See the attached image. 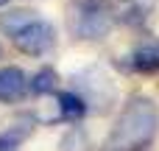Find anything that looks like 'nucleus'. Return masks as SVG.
Instances as JSON below:
<instances>
[{
  "mask_svg": "<svg viewBox=\"0 0 159 151\" xmlns=\"http://www.w3.org/2000/svg\"><path fill=\"white\" fill-rule=\"evenodd\" d=\"M28 95V76L25 70L8 64L0 67V104H17Z\"/></svg>",
  "mask_w": 159,
  "mask_h": 151,
  "instance_id": "obj_5",
  "label": "nucleus"
},
{
  "mask_svg": "<svg viewBox=\"0 0 159 151\" xmlns=\"http://www.w3.org/2000/svg\"><path fill=\"white\" fill-rule=\"evenodd\" d=\"M6 3H8V0H0V8H3V6H6Z\"/></svg>",
  "mask_w": 159,
  "mask_h": 151,
  "instance_id": "obj_12",
  "label": "nucleus"
},
{
  "mask_svg": "<svg viewBox=\"0 0 159 151\" xmlns=\"http://www.w3.org/2000/svg\"><path fill=\"white\" fill-rule=\"evenodd\" d=\"M159 132V106L148 95H131L115 118L101 151H143Z\"/></svg>",
  "mask_w": 159,
  "mask_h": 151,
  "instance_id": "obj_1",
  "label": "nucleus"
},
{
  "mask_svg": "<svg viewBox=\"0 0 159 151\" xmlns=\"http://www.w3.org/2000/svg\"><path fill=\"white\" fill-rule=\"evenodd\" d=\"M0 56H3V45H0Z\"/></svg>",
  "mask_w": 159,
  "mask_h": 151,
  "instance_id": "obj_13",
  "label": "nucleus"
},
{
  "mask_svg": "<svg viewBox=\"0 0 159 151\" xmlns=\"http://www.w3.org/2000/svg\"><path fill=\"white\" fill-rule=\"evenodd\" d=\"M53 106H56L53 120H70V123L81 120V118L89 112V109H87V104H84V98H81L78 92H73V90H67V92H56Z\"/></svg>",
  "mask_w": 159,
  "mask_h": 151,
  "instance_id": "obj_7",
  "label": "nucleus"
},
{
  "mask_svg": "<svg viewBox=\"0 0 159 151\" xmlns=\"http://www.w3.org/2000/svg\"><path fill=\"white\" fill-rule=\"evenodd\" d=\"M157 8V0H117L112 3L115 11V22L123 25H143Z\"/></svg>",
  "mask_w": 159,
  "mask_h": 151,
  "instance_id": "obj_6",
  "label": "nucleus"
},
{
  "mask_svg": "<svg viewBox=\"0 0 159 151\" xmlns=\"http://www.w3.org/2000/svg\"><path fill=\"white\" fill-rule=\"evenodd\" d=\"M31 134H34V118L31 120H20V123L3 129L0 132V151H17Z\"/></svg>",
  "mask_w": 159,
  "mask_h": 151,
  "instance_id": "obj_9",
  "label": "nucleus"
},
{
  "mask_svg": "<svg viewBox=\"0 0 159 151\" xmlns=\"http://www.w3.org/2000/svg\"><path fill=\"white\" fill-rule=\"evenodd\" d=\"M67 28L81 42L106 39L115 28V11L109 0H73L67 6Z\"/></svg>",
  "mask_w": 159,
  "mask_h": 151,
  "instance_id": "obj_2",
  "label": "nucleus"
},
{
  "mask_svg": "<svg viewBox=\"0 0 159 151\" xmlns=\"http://www.w3.org/2000/svg\"><path fill=\"white\" fill-rule=\"evenodd\" d=\"M11 45L25 56H48L56 48V28H53V22L36 17L17 36H11Z\"/></svg>",
  "mask_w": 159,
  "mask_h": 151,
  "instance_id": "obj_3",
  "label": "nucleus"
},
{
  "mask_svg": "<svg viewBox=\"0 0 159 151\" xmlns=\"http://www.w3.org/2000/svg\"><path fill=\"white\" fill-rule=\"evenodd\" d=\"M123 67L131 73H157L159 70V39H143L137 42L129 56L123 59Z\"/></svg>",
  "mask_w": 159,
  "mask_h": 151,
  "instance_id": "obj_4",
  "label": "nucleus"
},
{
  "mask_svg": "<svg viewBox=\"0 0 159 151\" xmlns=\"http://www.w3.org/2000/svg\"><path fill=\"white\" fill-rule=\"evenodd\" d=\"M56 87H59V73L53 67H39L28 78V92L31 95H53Z\"/></svg>",
  "mask_w": 159,
  "mask_h": 151,
  "instance_id": "obj_10",
  "label": "nucleus"
},
{
  "mask_svg": "<svg viewBox=\"0 0 159 151\" xmlns=\"http://www.w3.org/2000/svg\"><path fill=\"white\" fill-rule=\"evenodd\" d=\"M61 146H64V149H67V146H75V149H70V151H87V134H84L81 129H73V132H67V137H64Z\"/></svg>",
  "mask_w": 159,
  "mask_h": 151,
  "instance_id": "obj_11",
  "label": "nucleus"
},
{
  "mask_svg": "<svg viewBox=\"0 0 159 151\" xmlns=\"http://www.w3.org/2000/svg\"><path fill=\"white\" fill-rule=\"evenodd\" d=\"M36 17H39V11H34V8H6V11L0 14V31L11 39V36H17L25 25H31Z\"/></svg>",
  "mask_w": 159,
  "mask_h": 151,
  "instance_id": "obj_8",
  "label": "nucleus"
}]
</instances>
